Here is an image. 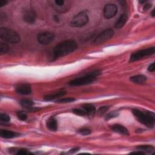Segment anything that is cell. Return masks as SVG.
<instances>
[{"label": "cell", "mask_w": 155, "mask_h": 155, "mask_svg": "<svg viewBox=\"0 0 155 155\" xmlns=\"http://www.w3.org/2000/svg\"><path fill=\"white\" fill-rule=\"evenodd\" d=\"M77 48V44L74 40H67L60 43L53 50V59L55 60L74 52Z\"/></svg>", "instance_id": "6da1fadb"}, {"label": "cell", "mask_w": 155, "mask_h": 155, "mask_svg": "<svg viewBox=\"0 0 155 155\" xmlns=\"http://www.w3.org/2000/svg\"><path fill=\"white\" fill-rule=\"evenodd\" d=\"M133 114L140 123L149 128H153L154 127L155 118L153 113L148 111H143L138 109H133Z\"/></svg>", "instance_id": "7a4b0ae2"}, {"label": "cell", "mask_w": 155, "mask_h": 155, "mask_svg": "<svg viewBox=\"0 0 155 155\" xmlns=\"http://www.w3.org/2000/svg\"><path fill=\"white\" fill-rule=\"evenodd\" d=\"M100 72L98 70L93 71L88 74H86L84 76L77 78L70 82V85L72 86H81L87 85L91 84L96 79V77L100 75Z\"/></svg>", "instance_id": "3957f363"}, {"label": "cell", "mask_w": 155, "mask_h": 155, "mask_svg": "<svg viewBox=\"0 0 155 155\" xmlns=\"http://www.w3.org/2000/svg\"><path fill=\"white\" fill-rule=\"evenodd\" d=\"M0 38L2 40L10 43H17L21 39L20 35L17 32L6 27L0 29Z\"/></svg>", "instance_id": "277c9868"}, {"label": "cell", "mask_w": 155, "mask_h": 155, "mask_svg": "<svg viewBox=\"0 0 155 155\" xmlns=\"http://www.w3.org/2000/svg\"><path fill=\"white\" fill-rule=\"evenodd\" d=\"M89 21L87 11H82L75 16L70 22V25L73 27H81L86 25Z\"/></svg>", "instance_id": "5b68a950"}, {"label": "cell", "mask_w": 155, "mask_h": 155, "mask_svg": "<svg viewBox=\"0 0 155 155\" xmlns=\"http://www.w3.org/2000/svg\"><path fill=\"white\" fill-rule=\"evenodd\" d=\"M154 52H155V48L154 47L139 50L138 52L133 53L131 55L130 61L134 62V61L140 60V59L146 57V56L153 55L154 53Z\"/></svg>", "instance_id": "8992f818"}, {"label": "cell", "mask_w": 155, "mask_h": 155, "mask_svg": "<svg viewBox=\"0 0 155 155\" xmlns=\"http://www.w3.org/2000/svg\"><path fill=\"white\" fill-rule=\"evenodd\" d=\"M114 35V31L111 29H107L98 34L95 38L94 43L99 44L110 39Z\"/></svg>", "instance_id": "52a82bcc"}, {"label": "cell", "mask_w": 155, "mask_h": 155, "mask_svg": "<svg viewBox=\"0 0 155 155\" xmlns=\"http://www.w3.org/2000/svg\"><path fill=\"white\" fill-rule=\"evenodd\" d=\"M38 41L42 45L50 44L55 39V35L51 32L41 33L38 35Z\"/></svg>", "instance_id": "ba28073f"}, {"label": "cell", "mask_w": 155, "mask_h": 155, "mask_svg": "<svg viewBox=\"0 0 155 155\" xmlns=\"http://www.w3.org/2000/svg\"><path fill=\"white\" fill-rule=\"evenodd\" d=\"M118 13V7L114 4H107L104 8V17L106 19L114 17Z\"/></svg>", "instance_id": "9c48e42d"}, {"label": "cell", "mask_w": 155, "mask_h": 155, "mask_svg": "<svg viewBox=\"0 0 155 155\" xmlns=\"http://www.w3.org/2000/svg\"><path fill=\"white\" fill-rule=\"evenodd\" d=\"M36 13L32 10H26L23 15L24 21L29 24H33V23H35L36 21Z\"/></svg>", "instance_id": "30bf717a"}, {"label": "cell", "mask_w": 155, "mask_h": 155, "mask_svg": "<svg viewBox=\"0 0 155 155\" xmlns=\"http://www.w3.org/2000/svg\"><path fill=\"white\" fill-rule=\"evenodd\" d=\"M16 92L21 95H27L32 93V89L29 84H22L17 86Z\"/></svg>", "instance_id": "8fae6325"}, {"label": "cell", "mask_w": 155, "mask_h": 155, "mask_svg": "<svg viewBox=\"0 0 155 155\" xmlns=\"http://www.w3.org/2000/svg\"><path fill=\"white\" fill-rule=\"evenodd\" d=\"M111 129H112V130H114L115 132L118 133L123 135L128 136L129 135L128 130L124 126L120 125V124L113 125L111 126Z\"/></svg>", "instance_id": "7c38bea8"}, {"label": "cell", "mask_w": 155, "mask_h": 155, "mask_svg": "<svg viewBox=\"0 0 155 155\" xmlns=\"http://www.w3.org/2000/svg\"><path fill=\"white\" fill-rule=\"evenodd\" d=\"M82 109L86 112V115L89 116H93L95 114L96 108L95 106L91 104H86L82 106Z\"/></svg>", "instance_id": "4fadbf2b"}, {"label": "cell", "mask_w": 155, "mask_h": 155, "mask_svg": "<svg viewBox=\"0 0 155 155\" xmlns=\"http://www.w3.org/2000/svg\"><path fill=\"white\" fill-rule=\"evenodd\" d=\"M0 136L1 138L5 139H12L19 136V134L17 132H14L7 130H1L0 131Z\"/></svg>", "instance_id": "5bb4252c"}, {"label": "cell", "mask_w": 155, "mask_h": 155, "mask_svg": "<svg viewBox=\"0 0 155 155\" xmlns=\"http://www.w3.org/2000/svg\"><path fill=\"white\" fill-rule=\"evenodd\" d=\"M127 19H128L127 14L125 13H123L115 23V27L116 28V29H121V28H122L125 25L127 21Z\"/></svg>", "instance_id": "9a60e30c"}, {"label": "cell", "mask_w": 155, "mask_h": 155, "mask_svg": "<svg viewBox=\"0 0 155 155\" xmlns=\"http://www.w3.org/2000/svg\"><path fill=\"white\" fill-rule=\"evenodd\" d=\"M130 81H132L133 82L136 84H141L146 82L147 77L143 75H138L132 76L130 78Z\"/></svg>", "instance_id": "2e32d148"}, {"label": "cell", "mask_w": 155, "mask_h": 155, "mask_svg": "<svg viewBox=\"0 0 155 155\" xmlns=\"http://www.w3.org/2000/svg\"><path fill=\"white\" fill-rule=\"evenodd\" d=\"M47 128L51 131H53V132L56 131L58 129L57 121H56V120L54 118H50L47 122Z\"/></svg>", "instance_id": "e0dca14e"}, {"label": "cell", "mask_w": 155, "mask_h": 155, "mask_svg": "<svg viewBox=\"0 0 155 155\" xmlns=\"http://www.w3.org/2000/svg\"><path fill=\"white\" fill-rule=\"evenodd\" d=\"M65 94V92H59L58 93H54V94H51V95H49L46 96L44 97V100L46 101H51V100L56 99V98L61 97V96H64Z\"/></svg>", "instance_id": "ac0fdd59"}, {"label": "cell", "mask_w": 155, "mask_h": 155, "mask_svg": "<svg viewBox=\"0 0 155 155\" xmlns=\"http://www.w3.org/2000/svg\"><path fill=\"white\" fill-rule=\"evenodd\" d=\"M137 149H138V150H140L148 153H150V154H154V148L153 147L151 146H148V145H146V146H140L139 147H137Z\"/></svg>", "instance_id": "d6986e66"}, {"label": "cell", "mask_w": 155, "mask_h": 155, "mask_svg": "<svg viewBox=\"0 0 155 155\" xmlns=\"http://www.w3.org/2000/svg\"><path fill=\"white\" fill-rule=\"evenodd\" d=\"M20 104L23 107H25L28 109H30V108H32V106L34 105V103L32 100H27V99L21 100L20 101Z\"/></svg>", "instance_id": "ffe728a7"}, {"label": "cell", "mask_w": 155, "mask_h": 155, "mask_svg": "<svg viewBox=\"0 0 155 155\" xmlns=\"http://www.w3.org/2000/svg\"><path fill=\"white\" fill-rule=\"evenodd\" d=\"M75 101V99L73 98H61L56 101V103H72Z\"/></svg>", "instance_id": "44dd1931"}, {"label": "cell", "mask_w": 155, "mask_h": 155, "mask_svg": "<svg viewBox=\"0 0 155 155\" xmlns=\"http://www.w3.org/2000/svg\"><path fill=\"white\" fill-rule=\"evenodd\" d=\"M9 50V46L6 43H1L0 44V53L1 55L6 53Z\"/></svg>", "instance_id": "7402d4cb"}, {"label": "cell", "mask_w": 155, "mask_h": 155, "mask_svg": "<svg viewBox=\"0 0 155 155\" xmlns=\"http://www.w3.org/2000/svg\"><path fill=\"white\" fill-rule=\"evenodd\" d=\"M108 107L107 106H103V107H101L97 111V114L99 116H102L103 115H104L108 111Z\"/></svg>", "instance_id": "603a6c76"}, {"label": "cell", "mask_w": 155, "mask_h": 155, "mask_svg": "<svg viewBox=\"0 0 155 155\" xmlns=\"http://www.w3.org/2000/svg\"><path fill=\"white\" fill-rule=\"evenodd\" d=\"M10 120V116L6 114H0V121L3 122H8Z\"/></svg>", "instance_id": "cb8c5ba5"}, {"label": "cell", "mask_w": 155, "mask_h": 155, "mask_svg": "<svg viewBox=\"0 0 155 155\" xmlns=\"http://www.w3.org/2000/svg\"><path fill=\"white\" fill-rule=\"evenodd\" d=\"M17 116L18 118V119H20L21 121H25L27 118V115L25 114L24 111H19L17 112Z\"/></svg>", "instance_id": "d4e9b609"}, {"label": "cell", "mask_w": 155, "mask_h": 155, "mask_svg": "<svg viewBox=\"0 0 155 155\" xmlns=\"http://www.w3.org/2000/svg\"><path fill=\"white\" fill-rule=\"evenodd\" d=\"M73 112L75 114L79 115V116H86V112L84 111V110L83 109L81 110V109L75 108V109L73 110Z\"/></svg>", "instance_id": "484cf974"}, {"label": "cell", "mask_w": 155, "mask_h": 155, "mask_svg": "<svg viewBox=\"0 0 155 155\" xmlns=\"http://www.w3.org/2000/svg\"><path fill=\"white\" fill-rule=\"evenodd\" d=\"M78 132L84 136H86V135H89L91 133V130L89 129H86V128H84V129H81L80 130H79Z\"/></svg>", "instance_id": "4316f807"}, {"label": "cell", "mask_w": 155, "mask_h": 155, "mask_svg": "<svg viewBox=\"0 0 155 155\" xmlns=\"http://www.w3.org/2000/svg\"><path fill=\"white\" fill-rule=\"evenodd\" d=\"M118 115V114L116 111H112V112L110 113V114L107 115V116L106 117V119L108 120V119H110L112 118H114L115 117H117Z\"/></svg>", "instance_id": "83f0119b"}, {"label": "cell", "mask_w": 155, "mask_h": 155, "mask_svg": "<svg viewBox=\"0 0 155 155\" xmlns=\"http://www.w3.org/2000/svg\"><path fill=\"white\" fill-rule=\"evenodd\" d=\"M17 154H31V153L27 151V150H26L25 149H20L17 153Z\"/></svg>", "instance_id": "f1b7e54d"}, {"label": "cell", "mask_w": 155, "mask_h": 155, "mask_svg": "<svg viewBox=\"0 0 155 155\" xmlns=\"http://www.w3.org/2000/svg\"><path fill=\"white\" fill-rule=\"evenodd\" d=\"M155 70V67H154V63H152L151 64H150L148 68V70L149 72H153Z\"/></svg>", "instance_id": "f546056e"}, {"label": "cell", "mask_w": 155, "mask_h": 155, "mask_svg": "<svg viewBox=\"0 0 155 155\" xmlns=\"http://www.w3.org/2000/svg\"><path fill=\"white\" fill-rule=\"evenodd\" d=\"M55 3L58 6H63L64 4V1H63V0H56V1H55Z\"/></svg>", "instance_id": "4dcf8cb0"}, {"label": "cell", "mask_w": 155, "mask_h": 155, "mask_svg": "<svg viewBox=\"0 0 155 155\" xmlns=\"http://www.w3.org/2000/svg\"><path fill=\"white\" fill-rule=\"evenodd\" d=\"M7 3V1L6 0H0V7H3Z\"/></svg>", "instance_id": "1f68e13d"}, {"label": "cell", "mask_w": 155, "mask_h": 155, "mask_svg": "<svg viewBox=\"0 0 155 155\" xmlns=\"http://www.w3.org/2000/svg\"><path fill=\"white\" fill-rule=\"evenodd\" d=\"M151 4H146L145 6H144V10H148L149 9H150V7H151Z\"/></svg>", "instance_id": "d6a6232c"}, {"label": "cell", "mask_w": 155, "mask_h": 155, "mask_svg": "<svg viewBox=\"0 0 155 155\" xmlns=\"http://www.w3.org/2000/svg\"><path fill=\"white\" fill-rule=\"evenodd\" d=\"M54 20H55L56 22H59V18H58V17L55 16V17H54Z\"/></svg>", "instance_id": "836d02e7"}, {"label": "cell", "mask_w": 155, "mask_h": 155, "mask_svg": "<svg viewBox=\"0 0 155 155\" xmlns=\"http://www.w3.org/2000/svg\"><path fill=\"white\" fill-rule=\"evenodd\" d=\"M154 15H155V13H154V10H153V11L151 12V15L152 17H154Z\"/></svg>", "instance_id": "e575fe53"}]
</instances>
